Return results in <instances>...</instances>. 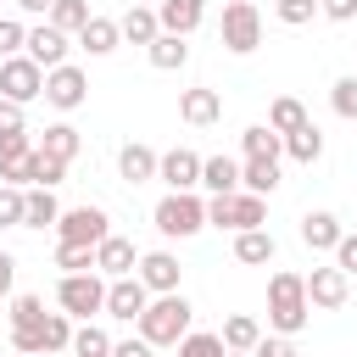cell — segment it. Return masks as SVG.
Here are the masks:
<instances>
[{
  "label": "cell",
  "mask_w": 357,
  "mask_h": 357,
  "mask_svg": "<svg viewBox=\"0 0 357 357\" xmlns=\"http://www.w3.org/2000/svg\"><path fill=\"white\" fill-rule=\"evenodd\" d=\"M312 318V301H307V273H290L279 268L268 279V329L273 335H301Z\"/></svg>",
  "instance_id": "6da1fadb"
},
{
  "label": "cell",
  "mask_w": 357,
  "mask_h": 357,
  "mask_svg": "<svg viewBox=\"0 0 357 357\" xmlns=\"http://www.w3.org/2000/svg\"><path fill=\"white\" fill-rule=\"evenodd\" d=\"M195 329V307L184 301V290H167V296H151V307L139 312V335L156 346V351H167V346H178L184 335Z\"/></svg>",
  "instance_id": "7a4b0ae2"
},
{
  "label": "cell",
  "mask_w": 357,
  "mask_h": 357,
  "mask_svg": "<svg viewBox=\"0 0 357 357\" xmlns=\"http://www.w3.org/2000/svg\"><path fill=\"white\" fill-rule=\"evenodd\" d=\"M151 223H156L162 240H190V234L206 229V201H201L195 190H167V195L156 201Z\"/></svg>",
  "instance_id": "3957f363"
},
{
  "label": "cell",
  "mask_w": 357,
  "mask_h": 357,
  "mask_svg": "<svg viewBox=\"0 0 357 357\" xmlns=\"http://www.w3.org/2000/svg\"><path fill=\"white\" fill-rule=\"evenodd\" d=\"M206 223L212 229H268V195H251V190H234V195H212L206 201Z\"/></svg>",
  "instance_id": "277c9868"
},
{
  "label": "cell",
  "mask_w": 357,
  "mask_h": 357,
  "mask_svg": "<svg viewBox=\"0 0 357 357\" xmlns=\"http://www.w3.org/2000/svg\"><path fill=\"white\" fill-rule=\"evenodd\" d=\"M106 273L100 268H89V273H61V284H56V307L67 312V318H95V312H106Z\"/></svg>",
  "instance_id": "5b68a950"
},
{
  "label": "cell",
  "mask_w": 357,
  "mask_h": 357,
  "mask_svg": "<svg viewBox=\"0 0 357 357\" xmlns=\"http://www.w3.org/2000/svg\"><path fill=\"white\" fill-rule=\"evenodd\" d=\"M218 39H223V50L251 56V50L262 45V11H257L251 0H229V6H223V22H218Z\"/></svg>",
  "instance_id": "8992f818"
},
{
  "label": "cell",
  "mask_w": 357,
  "mask_h": 357,
  "mask_svg": "<svg viewBox=\"0 0 357 357\" xmlns=\"http://www.w3.org/2000/svg\"><path fill=\"white\" fill-rule=\"evenodd\" d=\"M0 95H6V100H22V106L39 100V95H45V67H39L28 50H22V56H6V61H0Z\"/></svg>",
  "instance_id": "52a82bcc"
},
{
  "label": "cell",
  "mask_w": 357,
  "mask_h": 357,
  "mask_svg": "<svg viewBox=\"0 0 357 357\" xmlns=\"http://www.w3.org/2000/svg\"><path fill=\"white\" fill-rule=\"evenodd\" d=\"M56 234L67 240V245H100L106 234H112V218H106V206H67L61 218H56Z\"/></svg>",
  "instance_id": "ba28073f"
},
{
  "label": "cell",
  "mask_w": 357,
  "mask_h": 357,
  "mask_svg": "<svg viewBox=\"0 0 357 357\" xmlns=\"http://www.w3.org/2000/svg\"><path fill=\"white\" fill-rule=\"evenodd\" d=\"M45 100H50L56 112H78V106L89 100V73L73 67V61L50 67V73H45Z\"/></svg>",
  "instance_id": "9c48e42d"
},
{
  "label": "cell",
  "mask_w": 357,
  "mask_h": 357,
  "mask_svg": "<svg viewBox=\"0 0 357 357\" xmlns=\"http://www.w3.org/2000/svg\"><path fill=\"white\" fill-rule=\"evenodd\" d=\"M151 307V290L139 273H123L106 284V318H123V324H139V312Z\"/></svg>",
  "instance_id": "30bf717a"
},
{
  "label": "cell",
  "mask_w": 357,
  "mask_h": 357,
  "mask_svg": "<svg viewBox=\"0 0 357 357\" xmlns=\"http://www.w3.org/2000/svg\"><path fill=\"white\" fill-rule=\"evenodd\" d=\"M346 296H351V273H340L335 262L307 273V301H312L318 312H340V307H346Z\"/></svg>",
  "instance_id": "8fae6325"
},
{
  "label": "cell",
  "mask_w": 357,
  "mask_h": 357,
  "mask_svg": "<svg viewBox=\"0 0 357 357\" xmlns=\"http://www.w3.org/2000/svg\"><path fill=\"white\" fill-rule=\"evenodd\" d=\"M201 162H206V156H195L190 145H173V151H162L156 178H162L167 190H201Z\"/></svg>",
  "instance_id": "7c38bea8"
},
{
  "label": "cell",
  "mask_w": 357,
  "mask_h": 357,
  "mask_svg": "<svg viewBox=\"0 0 357 357\" xmlns=\"http://www.w3.org/2000/svg\"><path fill=\"white\" fill-rule=\"evenodd\" d=\"M134 273L145 279V290H151V296H167V290H178V279H184V268H178V257H173V251H145Z\"/></svg>",
  "instance_id": "4fadbf2b"
},
{
  "label": "cell",
  "mask_w": 357,
  "mask_h": 357,
  "mask_svg": "<svg viewBox=\"0 0 357 357\" xmlns=\"http://www.w3.org/2000/svg\"><path fill=\"white\" fill-rule=\"evenodd\" d=\"M67 39H73V33H61L56 22H39V28H28V56L50 73V67H61V61H67V50H73Z\"/></svg>",
  "instance_id": "5bb4252c"
},
{
  "label": "cell",
  "mask_w": 357,
  "mask_h": 357,
  "mask_svg": "<svg viewBox=\"0 0 357 357\" xmlns=\"http://www.w3.org/2000/svg\"><path fill=\"white\" fill-rule=\"evenodd\" d=\"M178 117H184L190 128H212V123L223 117V95H218V89H206V84H195V89H184V95H178Z\"/></svg>",
  "instance_id": "9a60e30c"
},
{
  "label": "cell",
  "mask_w": 357,
  "mask_h": 357,
  "mask_svg": "<svg viewBox=\"0 0 357 357\" xmlns=\"http://www.w3.org/2000/svg\"><path fill=\"white\" fill-rule=\"evenodd\" d=\"M95 268H100L106 279H123V273H134V268H139V251H134V240H123V234H106V240L95 245Z\"/></svg>",
  "instance_id": "2e32d148"
},
{
  "label": "cell",
  "mask_w": 357,
  "mask_h": 357,
  "mask_svg": "<svg viewBox=\"0 0 357 357\" xmlns=\"http://www.w3.org/2000/svg\"><path fill=\"white\" fill-rule=\"evenodd\" d=\"M156 17H162V33H195L201 17H206V0H156Z\"/></svg>",
  "instance_id": "e0dca14e"
},
{
  "label": "cell",
  "mask_w": 357,
  "mask_h": 357,
  "mask_svg": "<svg viewBox=\"0 0 357 357\" xmlns=\"http://www.w3.org/2000/svg\"><path fill=\"white\" fill-rule=\"evenodd\" d=\"M156 151L151 145H139V139H128L123 151H117V173H123V184H151L156 178Z\"/></svg>",
  "instance_id": "ac0fdd59"
},
{
  "label": "cell",
  "mask_w": 357,
  "mask_h": 357,
  "mask_svg": "<svg viewBox=\"0 0 357 357\" xmlns=\"http://www.w3.org/2000/svg\"><path fill=\"white\" fill-rule=\"evenodd\" d=\"M340 234H346V229H340V218H335V212H324V206L301 218V245H307V251H335V245H340Z\"/></svg>",
  "instance_id": "d6986e66"
},
{
  "label": "cell",
  "mask_w": 357,
  "mask_h": 357,
  "mask_svg": "<svg viewBox=\"0 0 357 357\" xmlns=\"http://www.w3.org/2000/svg\"><path fill=\"white\" fill-rule=\"evenodd\" d=\"M279 257V240L268 234V229H240L234 234V262H245V268H268Z\"/></svg>",
  "instance_id": "ffe728a7"
},
{
  "label": "cell",
  "mask_w": 357,
  "mask_h": 357,
  "mask_svg": "<svg viewBox=\"0 0 357 357\" xmlns=\"http://www.w3.org/2000/svg\"><path fill=\"white\" fill-rule=\"evenodd\" d=\"M123 45V28L112 22V17H89L84 28H78V50H89V56H112Z\"/></svg>",
  "instance_id": "44dd1931"
},
{
  "label": "cell",
  "mask_w": 357,
  "mask_h": 357,
  "mask_svg": "<svg viewBox=\"0 0 357 357\" xmlns=\"http://www.w3.org/2000/svg\"><path fill=\"white\" fill-rule=\"evenodd\" d=\"M201 190L206 195H234L240 190V162L234 156H206L201 162Z\"/></svg>",
  "instance_id": "7402d4cb"
},
{
  "label": "cell",
  "mask_w": 357,
  "mask_h": 357,
  "mask_svg": "<svg viewBox=\"0 0 357 357\" xmlns=\"http://www.w3.org/2000/svg\"><path fill=\"white\" fill-rule=\"evenodd\" d=\"M240 190L273 195V190H279V156H245V162H240Z\"/></svg>",
  "instance_id": "603a6c76"
},
{
  "label": "cell",
  "mask_w": 357,
  "mask_h": 357,
  "mask_svg": "<svg viewBox=\"0 0 357 357\" xmlns=\"http://www.w3.org/2000/svg\"><path fill=\"white\" fill-rule=\"evenodd\" d=\"M56 218H61V201H56V190H45V184H28L22 229H56Z\"/></svg>",
  "instance_id": "cb8c5ba5"
},
{
  "label": "cell",
  "mask_w": 357,
  "mask_h": 357,
  "mask_svg": "<svg viewBox=\"0 0 357 357\" xmlns=\"http://www.w3.org/2000/svg\"><path fill=\"white\" fill-rule=\"evenodd\" d=\"M117 28H123L128 45H151V39L162 33V17H156V6H128V11L117 17Z\"/></svg>",
  "instance_id": "d4e9b609"
},
{
  "label": "cell",
  "mask_w": 357,
  "mask_h": 357,
  "mask_svg": "<svg viewBox=\"0 0 357 357\" xmlns=\"http://www.w3.org/2000/svg\"><path fill=\"white\" fill-rule=\"evenodd\" d=\"M145 56H151L156 73H178V67L190 61V45H184V33H156V39L145 45Z\"/></svg>",
  "instance_id": "484cf974"
},
{
  "label": "cell",
  "mask_w": 357,
  "mask_h": 357,
  "mask_svg": "<svg viewBox=\"0 0 357 357\" xmlns=\"http://www.w3.org/2000/svg\"><path fill=\"white\" fill-rule=\"evenodd\" d=\"M218 335H223V351H257V340H262V324H257L251 312H229Z\"/></svg>",
  "instance_id": "4316f807"
},
{
  "label": "cell",
  "mask_w": 357,
  "mask_h": 357,
  "mask_svg": "<svg viewBox=\"0 0 357 357\" xmlns=\"http://www.w3.org/2000/svg\"><path fill=\"white\" fill-rule=\"evenodd\" d=\"M284 156L301 162V167H312V162L324 156V134H318V123H301L296 134H284Z\"/></svg>",
  "instance_id": "83f0119b"
},
{
  "label": "cell",
  "mask_w": 357,
  "mask_h": 357,
  "mask_svg": "<svg viewBox=\"0 0 357 357\" xmlns=\"http://www.w3.org/2000/svg\"><path fill=\"white\" fill-rule=\"evenodd\" d=\"M33 145H39V151H50V156H61V162H73L84 139H78V128H73V123H50V128H45Z\"/></svg>",
  "instance_id": "f1b7e54d"
},
{
  "label": "cell",
  "mask_w": 357,
  "mask_h": 357,
  "mask_svg": "<svg viewBox=\"0 0 357 357\" xmlns=\"http://www.w3.org/2000/svg\"><path fill=\"white\" fill-rule=\"evenodd\" d=\"M240 151H245V156H284V134L268 128V123H251V128L240 134Z\"/></svg>",
  "instance_id": "f546056e"
},
{
  "label": "cell",
  "mask_w": 357,
  "mask_h": 357,
  "mask_svg": "<svg viewBox=\"0 0 357 357\" xmlns=\"http://www.w3.org/2000/svg\"><path fill=\"white\" fill-rule=\"evenodd\" d=\"M73 357H112V335H106L95 318H84V324L73 329Z\"/></svg>",
  "instance_id": "4dcf8cb0"
},
{
  "label": "cell",
  "mask_w": 357,
  "mask_h": 357,
  "mask_svg": "<svg viewBox=\"0 0 357 357\" xmlns=\"http://www.w3.org/2000/svg\"><path fill=\"white\" fill-rule=\"evenodd\" d=\"M301 123H312V117H307V106H301L296 95H279V100L268 106V128H279V134H296Z\"/></svg>",
  "instance_id": "1f68e13d"
},
{
  "label": "cell",
  "mask_w": 357,
  "mask_h": 357,
  "mask_svg": "<svg viewBox=\"0 0 357 357\" xmlns=\"http://www.w3.org/2000/svg\"><path fill=\"white\" fill-rule=\"evenodd\" d=\"M67 178V162L61 156H50V151H39L33 145V162H28V184H45V190H56Z\"/></svg>",
  "instance_id": "d6a6232c"
},
{
  "label": "cell",
  "mask_w": 357,
  "mask_h": 357,
  "mask_svg": "<svg viewBox=\"0 0 357 357\" xmlns=\"http://www.w3.org/2000/svg\"><path fill=\"white\" fill-rule=\"evenodd\" d=\"M39 324H45V301H39L33 290L11 296V329H39Z\"/></svg>",
  "instance_id": "836d02e7"
},
{
  "label": "cell",
  "mask_w": 357,
  "mask_h": 357,
  "mask_svg": "<svg viewBox=\"0 0 357 357\" xmlns=\"http://www.w3.org/2000/svg\"><path fill=\"white\" fill-rule=\"evenodd\" d=\"M89 17H95V11H89V0H56V6H50V22H56L61 33H78Z\"/></svg>",
  "instance_id": "e575fe53"
},
{
  "label": "cell",
  "mask_w": 357,
  "mask_h": 357,
  "mask_svg": "<svg viewBox=\"0 0 357 357\" xmlns=\"http://www.w3.org/2000/svg\"><path fill=\"white\" fill-rule=\"evenodd\" d=\"M173 351H178V357H223V335H212V329H190Z\"/></svg>",
  "instance_id": "d590c367"
},
{
  "label": "cell",
  "mask_w": 357,
  "mask_h": 357,
  "mask_svg": "<svg viewBox=\"0 0 357 357\" xmlns=\"http://www.w3.org/2000/svg\"><path fill=\"white\" fill-rule=\"evenodd\" d=\"M329 106H335V117H346V123H357V78H351V73L329 84Z\"/></svg>",
  "instance_id": "8d00e7d4"
},
{
  "label": "cell",
  "mask_w": 357,
  "mask_h": 357,
  "mask_svg": "<svg viewBox=\"0 0 357 357\" xmlns=\"http://www.w3.org/2000/svg\"><path fill=\"white\" fill-rule=\"evenodd\" d=\"M56 268H61V273H89V268H95V245H67V240H61V245H56Z\"/></svg>",
  "instance_id": "74e56055"
},
{
  "label": "cell",
  "mask_w": 357,
  "mask_h": 357,
  "mask_svg": "<svg viewBox=\"0 0 357 357\" xmlns=\"http://www.w3.org/2000/svg\"><path fill=\"white\" fill-rule=\"evenodd\" d=\"M22 206H28V190L22 184H0V229H17Z\"/></svg>",
  "instance_id": "f35d334b"
},
{
  "label": "cell",
  "mask_w": 357,
  "mask_h": 357,
  "mask_svg": "<svg viewBox=\"0 0 357 357\" xmlns=\"http://www.w3.org/2000/svg\"><path fill=\"white\" fill-rule=\"evenodd\" d=\"M273 17H279L284 28H301V22L318 17V0H273Z\"/></svg>",
  "instance_id": "ab89813d"
},
{
  "label": "cell",
  "mask_w": 357,
  "mask_h": 357,
  "mask_svg": "<svg viewBox=\"0 0 357 357\" xmlns=\"http://www.w3.org/2000/svg\"><path fill=\"white\" fill-rule=\"evenodd\" d=\"M22 50H28V28L17 17H0V61L6 56H22Z\"/></svg>",
  "instance_id": "60d3db41"
},
{
  "label": "cell",
  "mask_w": 357,
  "mask_h": 357,
  "mask_svg": "<svg viewBox=\"0 0 357 357\" xmlns=\"http://www.w3.org/2000/svg\"><path fill=\"white\" fill-rule=\"evenodd\" d=\"M257 357H301V351H296L290 335H262V340H257Z\"/></svg>",
  "instance_id": "b9f144b4"
},
{
  "label": "cell",
  "mask_w": 357,
  "mask_h": 357,
  "mask_svg": "<svg viewBox=\"0 0 357 357\" xmlns=\"http://www.w3.org/2000/svg\"><path fill=\"white\" fill-rule=\"evenodd\" d=\"M17 128H28L22 100H6V95H0V134H17Z\"/></svg>",
  "instance_id": "7bdbcfd3"
},
{
  "label": "cell",
  "mask_w": 357,
  "mask_h": 357,
  "mask_svg": "<svg viewBox=\"0 0 357 357\" xmlns=\"http://www.w3.org/2000/svg\"><path fill=\"white\" fill-rule=\"evenodd\" d=\"M329 257H335L340 273H357V234H340V245H335Z\"/></svg>",
  "instance_id": "ee69618b"
},
{
  "label": "cell",
  "mask_w": 357,
  "mask_h": 357,
  "mask_svg": "<svg viewBox=\"0 0 357 357\" xmlns=\"http://www.w3.org/2000/svg\"><path fill=\"white\" fill-rule=\"evenodd\" d=\"M112 357H156V346L145 335H128V340H112Z\"/></svg>",
  "instance_id": "f6af8a7d"
},
{
  "label": "cell",
  "mask_w": 357,
  "mask_h": 357,
  "mask_svg": "<svg viewBox=\"0 0 357 357\" xmlns=\"http://www.w3.org/2000/svg\"><path fill=\"white\" fill-rule=\"evenodd\" d=\"M318 17H329V22H351V17H357V0H318Z\"/></svg>",
  "instance_id": "bcb514c9"
},
{
  "label": "cell",
  "mask_w": 357,
  "mask_h": 357,
  "mask_svg": "<svg viewBox=\"0 0 357 357\" xmlns=\"http://www.w3.org/2000/svg\"><path fill=\"white\" fill-rule=\"evenodd\" d=\"M11 284H17V257H11V251H0V301L11 296Z\"/></svg>",
  "instance_id": "7dc6e473"
},
{
  "label": "cell",
  "mask_w": 357,
  "mask_h": 357,
  "mask_svg": "<svg viewBox=\"0 0 357 357\" xmlns=\"http://www.w3.org/2000/svg\"><path fill=\"white\" fill-rule=\"evenodd\" d=\"M50 6L56 0H17V11H28V17H50Z\"/></svg>",
  "instance_id": "c3c4849f"
},
{
  "label": "cell",
  "mask_w": 357,
  "mask_h": 357,
  "mask_svg": "<svg viewBox=\"0 0 357 357\" xmlns=\"http://www.w3.org/2000/svg\"><path fill=\"white\" fill-rule=\"evenodd\" d=\"M223 357H257V351H223Z\"/></svg>",
  "instance_id": "681fc988"
},
{
  "label": "cell",
  "mask_w": 357,
  "mask_h": 357,
  "mask_svg": "<svg viewBox=\"0 0 357 357\" xmlns=\"http://www.w3.org/2000/svg\"><path fill=\"white\" fill-rule=\"evenodd\" d=\"M17 357H45V351H17Z\"/></svg>",
  "instance_id": "f907efd6"
}]
</instances>
